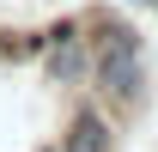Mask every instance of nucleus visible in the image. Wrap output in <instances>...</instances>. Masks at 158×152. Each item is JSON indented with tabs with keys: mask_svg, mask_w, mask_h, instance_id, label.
<instances>
[{
	"mask_svg": "<svg viewBox=\"0 0 158 152\" xmlns=\"http://www.w3.org/2000/svg\"><path fill=\"white\" fill-rule=\"evenodd\" d=\"M43 37H49V43H43V55H37V79L55 97H79L85 85H91V73H98V55H91L79 19H73V12H67V19H49Z\"/></svg>",
	"mask_w": 158,
	"mask_h": 152,
	"instance_id": "nucleus-1",
	"label": "nucleus"
},
{
	"mask_svg": "<svg viewBox=\"0 0 158 152\" xmlns=\"http://www.w3.org/2000/svg\"><path fill=\"white\" fill-rule=\"evenodd\" d=\"M85 97H91L116 128L140 122V116L152 110V73H146V55H140V61H98V73H91V85H85Z\"/></svg>",
	"mask_w": 158,
	"mask_h": 152,
	"instance_id": "nucleus-2",
	"label": "nucleus"
},
{
	"mask_svg": "<svg viewBox=\"0 0 158 152\" xmlns=\"http://www.w3.org/2000/svg\"><path fill=\"white\" fill-rule=\"evenodd\" d=\"M73 19H79V31H85V43H91L98 61H140L146 55L140 24L128 19V12H116V6H79Z\"/></svg>",
	"mask_w": 158,
	"mask_h": 152,
	"instance_id": "nucleus-3",
	"label": "nucleus"
},
{
	"mask_svg": "<svg viewBox=\"0 0 158 152\" xmlns=\"http://www.w3.org/2000/svg\"><path fill=\"white\" fill-rule=\"evenodd\" d=\"M55 146H61V152H122V128L79 91V97H67V116H61Z\"/></svg>",
	"mask_w": 158,
	"mask_h": 152,
	"instance_id": "nucleus-4",
	"label": "nucleus"
},
{
	"mask_svg": "<svg viewBox=\"0 0 158 152\" xmlns=\"http://www.w3.org/2000/svg\"><path fill=\"white\" fill-rule=\"evenodd\" d=\"M31 152H61V146H55V140H37V146H31Z\"/></svg>",
	"mask_w": 158,
	"mask_h": 152,
	"instance_id": "nucleus-5",
	"label": "nucleus"
},
{
	"mask_svg": "<svg viewBox=\"0 0 158 152\" xmlns=\"http://www.w3.org/2000/svg\"><path fill=\"white\" fill-rule=\"evenodd\" d=\"M116 6H140V12H146V6H152V0H116Z\"/></svg>",
	"mask_w": 158,
	"mask_h": 152,
	"instance_id": "nucleus-6",
	"label": "nucleus"
},
{
	"mask_svg": "<svg viewBox=\"0 0 158 152\" xmlns=\"http://www.w3.org/2000/svg\"><path fill=\"white\" fill-rule=\"evenodd\" d=\"M146 12H152V19H158V0H152V6H146Z\"/></svg>",
	"mask_w": 158,
	"mask_h": 152,
	"instance_id": "nucleus-7",
	"label": "nucleus"
}]
</instances>
